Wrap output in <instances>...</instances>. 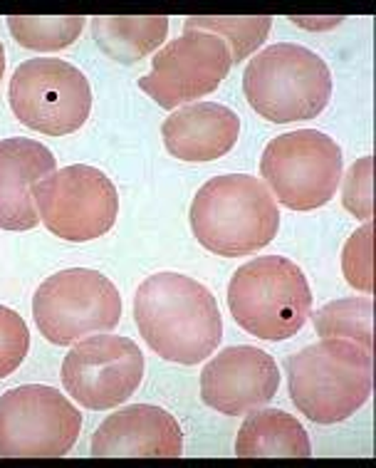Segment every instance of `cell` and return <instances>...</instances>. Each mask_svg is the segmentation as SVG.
Listing matches in <instances>:
<instances>
[{
    "label": "cell",
    "instance_id": "cell-1",
    "mask_svg": "<svg viewBox=\"0 0 376 468\" xmlns=\"http://www.w3.org/2000/svg\"><path fill=\"white\" fill-rule=\"evenodd\" d=\"M134 320L146 345L176 365L204 362L223 340V317L214 292L179 272H156L139 285Z\"/></svg>",
    "mask_w": 376,
    "mask_h": 468
},
{
    "label": "cell",
    "instance_id": "cell-2",
    "mask_svg": "<svg viewBox=\"0 0 376 468\" xmlns=\"http://www.w3.org/2000/svg\"><path fill=\"white\" fill-rule=\"evenodd\" d=\"M198 243L218 256H250L273 243L280 211L270 188L248 174H223L205 181L191 204Z\"/></svg>",
    "mask_w": 376,
    "mask_h": 468
},
{
    "label": "cell",
    "instance_id": "cell-3",
    "mask_svg": "<svg viewBox=\"0 0 376 468\" xmlns=\"http://www.w3.org/2000/svg\"><path fill=\"white\" fill-rule=\"evenodd\" d=\"M295 407L315 424H339L371 394V352L350 340H322L285 362Z\"/></svg>",
    "mask_w": 376,
    "mask_h": 468
},
{
    "label": "cell",
    "instance_id": "cell-4",
    "mask_svg": "<svg viewBox=\"0 0 376 468\" xmlns=\"http://www.w3.org/2000/svg\"><path fill=\"white\" fill-rule=\"evenodd\" d=\"M228 307L245 333L280 342L298 335L312 315V290L290 258L263 256L233 272Z\"/></svg>",
    "mask_w": 376,
    "mask_h": 468
},
{
    "label": "cell",
    "instance_id": "cell-5",
    "mask_svg": "<svg viewBox=\"0 0 376 468\" xmlns=\"http://www.w3.org/2000/svg\"><path fill=\"white\" fill-rule=\"evenodd\" d=\"M243 92L267 122L312 120L332 97V72L317 52L295 43H277L250 60Z\"/></svg>",
    "mask_w": 376,
    "mask_h": 468
},
{
    "label": "cell",
    "instance_id": "cell-6",
    "mask_svg": "<svg viewBox=\"0 0 376 468\" xmlns=\"http://www.w3.org/2000/svg\"><path fill=\"white\" fill-rule=\"evenodd\" d=\"M33 315L45 340L65 347L114 330L121 317V295L99 271L69 268L37 288Z\"/></svg>",
    "mask_w": 376,
    "mask_h": 468
},
{
    "label": "cell",
    "instance_id": "cell-7",
    "mask_svg": "<svg viewBox=\"0 0 376 468\" xmlns=\"http://www.w3.org/2000/svg\"><path fill=\"white\" fill-rule=\"evenodd\" d=\"M342 149L317 129H298L273 139L260 159L266 186L292 211H315L332 201L342 184Z\"/></svg>",
    "mask_w": 376,
    "mask_h": 468
},
{
    "label": "cell",
    "instance_id": "cell-8",
    "mask_svg": "<svg viewBox=\"0 0 376 468\" xmlns=\"http://www.w3.org/2000/svg\"><path fill=\"white\" fill-rule=\"evenodd\" d=\"M82 431V414L55 387L23 384L0 397V459H60Z\"/></svg>",
    "mask_w": 376,
    "mask_h": 468
},
{
    "label": "cell",
    "instance_id": "cell-9",
    "mask_svg": "<svg viewBox=\"0 0 376 468\" xmlns=\"http://www.w3.org/2000/svg\"><path fill=\"white\" fill-rule=\"evenodd\" d=\"M35 208L52 236L85 243L104 236L120 216V194L104 171L72 164L33 186Z\"/></svg>",
    "mask_w": 376,
    "mask_h": 468
},
{
    "label": "cell",
    "instance_id": "cell-10",
    "mask_svg": "<svg viewBox=\"0 0 376 468\" xmlns=\"http://www.w3.org/2000/svg\"><path fill=\"white\" fill-rule=\"evenodd\" d=\"M10 110L26 127L47 136L78 132L92 110L85 72L60 58H35L10 77Z\"/></svg>",
    "mask_w": 376,
    "mask_h": 468
},
{
    "label": "cell",
    "instance_id": "cell-11",
    "mask_svg": "<svg viewBox=\"0 0 376 468\" xmlns=\"http://www.w3.org/2000/svg\"><path fill=\"white\" fill-rule=\"evenodd\" d=\"M141 379L144 355L137 342L120 335H92L69 349L62 362L65 392L94 411L124 404Z\"/></svg>",
    "mask_w": 376,
    "mask_h": 468
},
{
    "label": "cell",
    "instance_id": "cell-12",
    "mask_svg": "<svg viewBox=\"0 0 376 468\" xmlns=\"http://www.w3.org/2000/svg\"><path fill=\"white\" fill-rule=\"evenodd\" d=\"M231 68V50L218 35L183 27L181 37L156 52L139 87L159 107L176 110L218 90Z\"/></svg>",
    "mask_w": 376,
    "mask_h": 468
},
{
    "label": "cell",
    "instance_id": "cell-13",
    "mask_svg": "<svg viewBox=\"0 0 376 468\" xmlns=\"http://www.w3.org/2000/svg\"><path fill=\"white\" fill-rule=\"evenodd\" d=\"M280 387V372L266 349L238 345L218 352L201 372V397L225 417L266 407Z\"/></svg>",
    "mask_w": 376,
    "mask_h": 468
},
{
    "label": "cell",
    "instance_id": "cell-14",
    "mask_svg": "<svg viewBox=\"0 0 376 468\" xmlns=\"http://www.w3.org/2000/svg\"><path fill=\"white\" fill-rule=\"evenodd\" d=\"M89 449L97 459H179L183 453V434L179 421L166 409L134 404L104 419L94 431Z\"/></svg>",
    "mask_w": 376,
    "mask_h": 468
},
{
    "label": "cell",
    "instance_id": "cell-15",
    "mask_svg": "<svg viewBox=\"0 0 376 468\" xmlns=\"http://www.w3.org/2000/svg\"><path fill=\"white\" fill-rule=\"evenodd\" d=\"M55 169V156L40 142L0 139V229L30 230L40 223L33 186Z\"/></svg>",
    "mask_w": 376,
    "mask_h": 468
},
{
    "label": "cell",
    "instance_id": "cell-16",
    "mask_svg": "<svg viewBox=\"0 0 376 468\" xmlns=\"http://www.w3.org/2000/svg\"><path fill=\"white\" fill-rule=\"evenodd\" d=\"M162 136L181 162H215L238 142L240 117L218 102L186 104L163 120Z\"/></svg>",
    "mask_w": 376,
    "mask_h": 468
},
{
    "label": "cell",
    "instance_id": "cell-17",
    "mask_svg": "<svg viewBox=\"0 0 376 468\" xmlns=\"http://www.w3.org/2000/svg\"><path fill=\"white\" fill-rule=\"evenodd\" d=\"M238 459H263V456H312L309 436L298 419L282 409H253L243 421L235 439Z\"/></svg>",
    "mask_w": 376,
    "mask_h": 468
},
{
    "label": "cell",
    "instance_id": "cell-18",
    "mask_svg": "<svg viewBox=\"0 0 376 468\" xmlns=\"http://www.w3.org/2000/svg\"><path fill=\"white\" fill-rule=\"evenodd\" d=\"M92 35L107 58L121 65H134L166 40L169 20L163 16L92 17Z\"/></svg>",
    "mask_w": 376,
    "mask_h": 468
},
{
    "label": "cell",
    "instance_id": "cell-19",
    "mask_svg": "<svg viewBox=\"0 0 376 468\" xmlns=\"http://www.w3.org/2000/svg\"><path fill=\"white\" fill-rule=\"evenodd\" d=\"M371 317L374 303L371 298H342L319 307L312 320L315 330L322 340H350L371 352Z\"/></svg>",
    "mask_w": 376,
    "mask_h": 468
},
{
    "label": "cell",
    "instance_id": "cell-20",
    "mask_svg": "<svg viewBox=\"0 0 376 468\" xmlns=\"http://www.w3.org/2000/svg\"><path fill=\"white\" fill-rule=\"evenodd\" d=\"M186 30H205L221 37L231 50V60L240 62L266 43L273 17H186Z\"/></svg>",
    "mask_w": 376,
    "mask_h": 468
},
{
    "label": "cell",
    "instance_id": "cell-21",
    "mask_svg": "<svg viewBox=\"0 0 376 468\" xmlns=\"http://www.w3.org/2000/svg\"><path fill=\"white\" fill-rule=\"evenodd\" d=\"M85 27L82 16H65V17H27V16H10L8 30L16 37L17 45L30 48V50L50 52L68 48L79 37Z\"/></svg>",
    "mask_w": 376,
    "mask_h": 468
},
{
    "label": "cell",
    "instance_id": "cell-22",
    "mask_svg": "<svg viewBox=\"0 0 376 468\" xmlns=\"http://www.w3.org/2000/svg\"><path fill=\"white\" fill-rule=\"evenodd\" d=\"M344 278L354 290L371 295L374 290V226L367 221L357 233H351L342 250Z\"/></svg>",
    "mask_w": 376,
    "mask_h": 468
},
{
    "label": "cell",
    "instance_id": "cell-23",
    "mask_svg": "<svg viewBox=\"0 0 376 468\" xmlns=\"http://www.w3.org/2000/svg\"><path fill=\"white\" fill-rule=\"evenodd\" d=\"M342 204L361 221H371L374 216V159L361 156L344 176Z\"/></svg>",
    "mask_w": 376,
    "mask_h": 468
},
{
    "label": "cell",
    "instance_id": "cell-24",
    "mask_svg": "<svg viewBox=\"0 0 376 468\" xmlns=\"http://www.w3.org/2000/svg\"><path fill=\"white\" fill-rule=\"evenodd\" d=\"M30 349V330L16 310L0 305V379H5L23 365Z\"/></svg>",
    "mask_w": 376,
    "mask_h": 468
},
{
    "label": "cell",
    "instance_id": "cell-25",
    "mask_svg": "<svg viewBox=\"0 0 376 468\" xmlns=\"http://www.w3.org/2000/svg\"><path fill=\"white\" fill-rule=\"evenodd\" d=\"M292 23L299 27H308V30H327L342 23V17H327V20H308V17H290Z\"/></svg>",
    "mask_w": 376,
    "mask_h": 468
},
{
    "label": "cell",
    "instance_id": "cell-26",
    "mask_svg": "<svg viewBox=\"0 0 376 468\" xmlns=\"http://www.w3.org/2000/svg\"><path fill=\"white\" fill-rule=\"evenodd\" d=\"M3 72H5V48L0 43V80H3Z\"/></svg>",
    "mask_w": 376,
    "mask_h": 468
}]
</instances>
